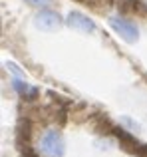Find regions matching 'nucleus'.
Instances as JSON below:
<instances>
[{"label":"nucleus","mask_w":147,"mask_h":157,"mask_svg":"<svg viewBox=\"0 0 147 157\" xmlns=\"http://www.w3.org/2000/svg\"><path fill=\"white\" fill-rule=\"evenodd\" d=\"M40 151L48 157H64L66 143L58 129H48L40 139Z\"/></svg>","instance_id":"1"},{"label":"nucleus","mask_w":147,"mask_h":157,"mask_svg":"<svg viewBox=\"0 0 147 157\" xmlns=\"http://www.w3.org/2000/svg\"><path fill=\"white\" fill-rule=\"evenodd\" d=\"M107 22H109V26H111V30L115 32V34H119L125 42L131 44L139 38V28H137L131 20H125V18H121V16H111Z\"/></svg>","instance_id":"2"},{"label":"nucleus","mask_w":147,"mask_h":157,"mask_svg":"<svg viewBox=\"0 0 147 157\" xmlns=\"http://www.w3.org/2000/svg\"><path fill=\"white\" fill-rule=\"evenodd\" d=\"M34 26L40 28V30H44V32H54L62 26V18H60L58 12L40 10L38 14L34 16Z\"/></svg>","instance_id":"3"},{"label":"nucleus","mask_w":147,"mask_h":157,"mask_svg":"<svg viewBox=\"0 0 147 157\" xmlns=\"http://www.w3.org/2000/svg\"><path fill=\"white\" fill-rule=\"evenodd\" d=\"M66 24L72 28V30L84 32V34H92V32H96V22H93L89 16L81 14V12H77V10H74V12L68 14Z\"/></svg>","instance_id":"4"},{"label":"nucleus","mask_w":147,"mask_h":157,"mask_svg":"<svg viewBox=\"0 0 147 157\" xmlns=\"http://www.w3.org/2000/svg\"><path fill=\"white\" fill-rule=\"evenodd\" d=\"M12 88H14L16 94H18L20 98H24V100H34V98L38 96V90H36L34 86H30L28 82L20 80V78L12 80Z\"/></svg>","instance_id":"5"},{"label":"nucleus","mask_w":147,"mask_h":157,"mask_svg":"<svg viewBox=\"0 0 147 157\" xmlns=\"http://www.w3.org/2000/svg\"><path fill=\"white\" fill-rule=\"evenodd\" d=\"M30 6H36V8H44V6H48V4L52 2V0H26Z\"/></svg>","instance_id":"6"},{"label":"nucleus","mask_w":147,"mask_h":157,"mask_svg":"<svg viewBox=\"0 0 147 157\" xmlns=\"http://www.w3.org/2000/svg\"><path fill=\"white\" fill-rule=\"evenodd\" d=\"M24 157H36L34 153H24Z\"/></svg>","instance_id":"7"}]
</instances>
